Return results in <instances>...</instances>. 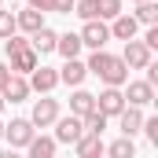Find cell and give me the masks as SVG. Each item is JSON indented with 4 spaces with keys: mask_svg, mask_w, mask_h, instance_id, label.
<instances>
[{
    "mask_svg": "<svg viewBox=\"0 0 158 158\" xmlns=\"http://www.w3.org/2000/svg\"><path fill=\"white\" fill-rule=\"evenodd\" d=\"M107 155H114V158H132L136 155V147H132V136H121V140H114L110 147H103Z\"/></svg>",
    "mask_w": 158,
    "mask_h": 158,
    "instance_id": "obj_22",
    "label": "cell"
},
{
    "mask_svg": "<svg viewBox=\"0 0 158 158\" xmlns=\"http://www.w3.org/2000/svg\"><path fill=\"white\" fill-rule=\"evenodd\" d=\"M136 22H143V26H151V22H158V4L155 0H140V7H136V15H132Z\"/></svg>",
    "mask_w": 158,
    "mask_h": 158,
    "instance_id": "obj_21",
    "label": "cell"
},
{
    "mask_svg": "<svg viewBox=\"0 0 158 158\" xmlns=\"http://www.w3.org/2000/svg\"><path fill=\"white\" fill-rule=\"evenodd\" d=\"M30 7H37V11H48V0H30Z\"/></svg>",
    "mask_w": 158,
    "mask_h": 158,
    "instance_id": "obj_31",
    "label": "cell"
},
{
    "mask_svg": "<svg viewBox=\"0 0 158 158\" xmlns=\"http://www.w3.org/2000/svg\"><path fill=\"white\" fill-rule=\"evenodd\" d=\"M0 140H4V125H0Z\"/></svg>",
    "mask_w": 158,
    "mask_h": 158,
    "instance_id": "obj_33",
    "label": "cell"
},
{
    "mask_svg": "<svg viewBox=\"0 0 158 158\" xmlns=\"http://www.w3.org/2000/svg\"><path fill=\"white\" fill-rule=\"evenodd\" d=\"M15 30H19V22H15V11H4V7H0V40H4V37H11Z\"/></svg>",
    "mask_w": 158,
    "mask_h": 158,
    "instance_id": "obj_25",
    "label": "cell"
},
{
    "mask_svg": "<svg viewBox=\"0 0 158 158\" xmlns=\"http://www.w3.org/2000/svg\"><path fill=\"white\" fill-rule=\"evenodd\" d=\"M55 85H59V74H55L52 66H40L37 63V66L30 70V92H52Z\"/></svg>",
    "mask_w": 158,
    "mask_h": 158,
    "instance_id": "obj_8",
    "label": "cell"
},
{
    "mask_svg": "<svg viewBox=\"0 0 158 158\" xmlns=\"http://www.w3.org/2000/svg\"><path fill=\"white\" fill-rule=\"evenodd\" d=\"M11 77V66H0V88H4V81Z\"/></svg>",
    "mask_w": 158,
    "mask_h": 158,
    "instance_id": "obj_30",
    "label": "cell"
},
{
    "mask_svg": "<svg viewBox=\"0 0 158 158\" xmlns=\"http://www.w3.org/2000/svg\"><path fill=\"white\" fill-rule=\"evenodd\" d=\"M7 40V63H11V74H30L33 66H37V52H33V44L26 37H4Z\"/></svg>",
    "mask_w": 158,
    "mask_h": 158,
    "instance_id": "obj_2",
    "label": "cell"
},
{
    "mask_svg": "<svg viewBox=\"0 0 158 158\" xmlns=\"http://www.w3.org/2000/svg\"><path fill=\"white\" fill-rule=\"evenodd\" d=\"M125 103H132V107H147V103H155V85H151V81H129Z\"/></svg>",
    "mask_w": 158,
    "mask_h": 158,
    "instance_id": "obj_9",
    "label": "cell"
},
{
    "mask_svg": "<svg viewBox=\"0 0 158 158\" xmlns=\"http://www.w3.org/2000/svg\"><path fill=\"white\" fill-rule=\"evenodd\" d=\"M110 40V26L103 19H85V30H81V44L85 48H103Z\"/></svg>",
    "mask_w": 158,
    "mask_h": 158,
    "instance_id": "obj_4",
    "label": "cell"
},
{
    "mask_svg": "<svg viewBox=\"0 0 158 158\" xmlns=\"http://www.w3.org/2000/svg\"><path fill=\"white\" fill-rule=\"evenodd\" d=\"M92 110H96V96H92V92H85V88H77V92L70 96V114L85 118V114H92Z\"/></svg>",
    "mask_w": 158,
    "mask_h": 158,
    "instance_id": "obj_17",
    "label": "cell"
},
{
    "mask_svg": "<svg viewBox=\"0 0 158 158\" xmlns=\"http://www.w3.org/2000/svg\"><path fill=\"white\" fill-rule=\"evenodd\" d=\"M52 125H55V143H74L81 132H85V121H81L77 114H70V118H55Z\"/></svg>",
    "mask_w": 158,
    "mask_h": 158,
    "instance_id": "obj_7",
    "label": "cell"
},
{
    "mask_svg": "<svg viewBox=\"0 0 158 158\" xmlns=\"http://www.w3.org/2000/svg\"><path fill=\"white\" fill-rule=\"evenodd\" d=\"M74 151H77L81 158H96V155H103V140H99V132H81L77 140H74Z\"/></svg>",
    "mask_w": 158,
    "mask_h": 158,
    "instance_id": "obj_14",
    "label": "cell"
},
{
    "mask_svg": "<svg viewBox=\"0 0 158 158\" xmlns=\"http://www.w3.org/2000/svg\"><path fill=\"white\" fill-rule=\"evenodd\" d=\"M81 48H85V44H81V33H59V37H55V52H59L63 59H74Z\"/></svg>",
    "mask_w": 158,
    "mask_h": 158,
    "instance_id": "obj_18",
    "label": "cell"
},
{
    "mask_svg": "<svg viewBox=\"0 0 158 158\" xmlns=\"http://www.w3.org/2000/svg\"><path fill=\"white\" fill-rule=\"evenodd\" d=\"M48 11H59V15H70V11H74V0H48Z\"/></svg>",
    "mask_w": 158,
    "mask_h": 158,
    "instance_id": "obj_28",
    "label": "cell"
},
{
    "mask_svg": "<svg viewBox=\"0 0 158 158\" xmlns=\"http://www.w3.org/2000/svg\"><path fill=\"white\" fill-rule=\"evenodd\" d=\"M118 121H121V136H136V132H140V125H143V114H140V107L125 103V107H121V114H118Z\"/></svg>",
    "mask_w": 158,
    "mask_h": 158,
    "instance_id": "obj_13",
    "label": "cell"
},
{
    "mask_svg": "<svg viewBox=\"0 0 158 158\" xmlns=\"http://www.w3.org/2000/svg\"><path fill=\"white\" fill-rule=\"evenodd\" d=\"M55 118H59V103H55V99H37V103H33V114H30V121H33L37 129H48Z\"/></svg>",
    "mask_w": 158,
    "mask_h": 158,
    "instance_id": "obj_10",
    "label": "cell"
},
{
    "mask_svg": "<svg viewBox=\"0 0 158 158\" xmlns=\"http://www.w3.org/2000/svg\"><path fill=\"white\" fill-rule=\"evenodd\" d=\"M121 59H125V66H129V70H143V66L151 63V48H147L143 40L129 37V40H125V55H121Z\"/></svg>",
    "mask_w": 158,
    "mask_h": 158,
    "instance_id": "obj_6",
    "label": "cell"
},
{
    "mask_svg": "<svg viewBox=\"0 0 158 158\" xmlns=\"http://www.w3.org/2000/svg\"><path fill=\"white\" fill-rule=\"evenodd\" d=\"M121 107H125V92H121V85H107V88L96 96V110L107 114V118H118Z\"/></svg>",
    "mask_w": 158,
    "mask_h": 158,
    "instance_id": "obj_3",
    "label": "cell"
},
{
    "mask_svg": "<svg viewBox=\"0 0 158 158\" xmlns=\"http://www.w3.org/2000/svg\"><path fill=\"white\" fill-rule=\"evenodd\" d=\"M85 132H103L107 129V114H99V110H92V114H85Z\"/></svg>",
    "mask_w": 158,
    "mask_h": 158,
    "instance_id": "obj_24",
    "label": "cell"
},
{
    "mask_svg": "<svg viewBox=\"0 0 158 158\" xmlns=\"http://www.w3.org/2000/svg\"><path fill=\"white\" fill-rule=\"evenodd\" d=\"M140 129L147 132V140H151V143L158 147V118H143V125H140Z\"/></svg>",
    "mask_w": 158,
    "mask_h": 158,
    "instance_id": "obj_27",
    "label": "cell"
},
{
    "mask_svg": "<svg viewBox=\"0 0 158 158\" xmlns=\"http://www.w3.org/2000/svg\"><path fill=\"white\" fill-rule=\"evenodd\" d=\"M136 4H140V0H136Z\"/></svg>",
    "mask_w": 158,
    "mask_h": 158,
    "instance_id": "obj_34",
    "label": "cell"
},
{
    "mask_svg": "<svg viewBox=\"0 0 158 158\" xmlns=\"http://www.w3.org/2000/svg\"><path fill=\"white\" fill-rule=\"evenodd\" d=\"M55 147H59V143H55L52 136H37V132H33V140L26 143V151H30L33 158H52V155H55Z\"/></svg>",
    "mask_w": 158,
    "mask_h": 158,
    "instance_id": "obj_19",
    "label": "cell"
},
{
    "mask_svg": "<svg viewBox=\"0 0 158 158\" xmlns=\"http://www.w3.org/2000/svg\"><path fill=\"white\" fill-rule=\"evenodd\" d=\"M0 4H4V0H0Z\"/></svg>",
    "mask_w": 158,
    "mask_h": 158,
    "instance_id": "obj_35",
    "label": "cell"
},
{
    "mask_svg": "<svg viewBox=\"0 0 158 158\" xmlns=\"http://www.w3.org/2000/svg\"><path fill=\"white\" fill-rule=\"evenodd\" d=\"M0 110H4V96H0Z\"/></svg>",
    "mask_w": 158,
    "mask_h": 158,
    "instance_id": "obj_32",
    "label": "cell"
},
{
    "mask_svg": "<svg viewBox=\"0 0 158 158\" xmlns=\"http://www.w3.org/2000/svg\"><path fill=\"white\" fill-rule=\"evenodd\" d=\"M143 44H147L151 52H155V48H158V26H155V22L147 26V33H143Z\"/></svg>",
    "mask_w": 158,
    "mask_h": 158,
    "instance_id": "obj_29",
    "label": "cell"
},
{
    "mask_svg": "<svg viewBox=\"0 0 158 158\" xmlns=\"http://www.w3.org/2000/svg\"><path fill=\"white\" fill-rule=\"evenodd\" d=\"M110 22H114V26H110V37H118V40L136 37V30H140V22H136L132 15H114Z\"/></svg>",
    "mask_w": 158,
    "mask_h": 158,
    "instance_id": "obj_16",
    "label": "cell"
},
{
    "mask_svg": "<svg viewBox=\"0 0 158 158\" xmlns=\"http://www.w3.org/2000/svg\"><path fill=\"white\" fill-rule=\"evenodd\" d=\"M0 96H4V103H22V99L30 96V81H26V77H19V74H11V77L4 81Z\"/></svg>",
    "mask_w": 158,
    "mask_h": 158,
    "instance_id": "obj_11",
    "label": "cell"
},
{
    "mask_svg": "<svg viewBox=\"0 0 158 158\" xmlns=\"http://www.w3.org/2000/svg\"><path fill=\"white\" fill-rule=\"evenodd\" d=\"M55 30H48V26H40V30H33L30 33V44H33V52L37 55H48V52H55Z\"/></svg>",
    "mask_w": 158,
    "mask_h": 158,
    "instance_id": "obj_15",
    "label": "cell"
},
{
    "mask_svg": "<svg viewBox=\"0 0 158 158\" xmlns=\"http://www.w3.org/2000/svg\"><path fill=\"white\" fill-rule=\"evenodd\" d=\"M33 132H37V129H33L30 118H15L11 125H4V140H7L11 147H26V143L33 140Z\"/></svg>",
    "mask_w": 158,
    "mask_h": 158,
    "instance_id": "obj_5",
    "label": "cell"
},
{
    "mask_svg": "<svg viewBox=\"0 0 158 158\" xmlns=\"http://www.w3.org/2000/svg\"><path fill=\"white\" fill-rule=\"evenodd\" d=\"M85 66H88V74H96L103 85H125V81H129V66H125V59L103 52V48H92V59H88Z\"/></svg>",
    "mask_w": 158,
    "mask_h": 158,
    "instance_id": "obj_1",
    "label": "cell"
},
{
    "mask_svg": "<svg viewBox=\"0 0 158 158\" xmlns=\"http://www.w3.org/2000/svg\"><path fill=\"white\" fill-rule=\"evenodd\" d=\"M85 77H88V66L81 63L77 55H74V59H66V63H63V70H59V81H63V85H74V88H77Z\"/></svg>",
    "mask_w": 158,
    "mask_h": 158,
    "instance_id": "obj_12",
    "label": "cell"
},
{
    "mask_svg": "<svg viewBox=\"0 0 158 158\" xmlns=\"http://www.w3.org/2000/svg\"><path fill=\"white\" fill-rule=\"evenodd\" d=\"M74 15H81V19H99L96 15V0H74Z\"/></svg>",
    "mask_w": 158,
    "mask_h": 158,
    "instance_id": "obj_26",
    "label": "cell"
},
{
    "mask_svg": "<svg viewBox=\"0 0 158 158\" xmlns=\"http://www.w3.org/2000/svg\"><path fill=\"white\" fill-rule=\"evenodd\" d=\"M15 22H19V30L33 33V30H40V26H44V11H37V7H26V11H19V15H15Z\"/></svg>",
    "mask_w": 158,
    "mask_h": 158,
    "instance_id": "obj_20",
    "label": "cell"
},
{
    "mask_svg": "<svg viewBox=\"0 0 158 158\" xmlns=\"http://www.w3.org/2000/svg\"><path fill=\"white\" fill-rule=\"evenodd\" d=\"M96 15H99V19H114V15H121V0H96Z\"/></svg>",
    "mask_w": 158,
    "mask_h": 158,
    "instance_id": "obj_23",
    "label": "cell"
}]
</instances>
